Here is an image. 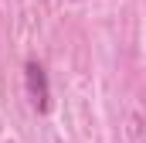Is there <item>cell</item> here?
I'll return each instance as SVG.
<instances>
[{"label":"cell","instance_id":"cell-1","mask_svg":"<svg viewBox=\"0 0 146 143\" xmlns=\"http://www.w3.org/2000/svg\"><path fill=\"white\" fill-rule=\"evenodd\" d=\"M24 85H27L31 106L37 112H48L51 109V89H48V72H44L41 61H27L24 65Z\"/></svg>","mask_w":146,"mask_h":143}]
</instances>
